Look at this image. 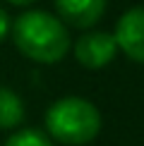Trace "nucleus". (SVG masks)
<instances>
[{
    "label": "nucleus",
    "mask_w": 144,
    "mask_h": 146,
    "mask_svg": "<svg viewBox=\"0 0 144 146\" xmlns=\"http://www.w3.org/2000/svg\"><path fill=\"white\" fill-rule=\"evenodd\" d=\"M12 41L17 50L24 58L34 62L53 65L63 60L70 50V34L63 19L53 17L43 10H29L22 12L15 22L10 24Z\"/></svg>",
    "instance_id": "nucleus-1"
},
{
    "label": "nucleus",
    "mask_w": 144,
    "mask_h": 146,
    "mask_svg": "<svg viewBox=\"0 0 144 146\" xmlns=\"http://www.w3.org/2000/svg\"><path fill=\"white\" fill-rule=\"evenodd\" d=\"M48 137L67 146H84L101 132V113L91 101L79 96H65L46 113Z\"/></svg>",
    "instance_id": "nucleus-2"
},
{
    "label": "nucleus",
    "mask_w": 144,
    "mask_h": 146,
    "mask_svg": "<svg viewBox=\"0 0 144 146\" xmlns=\"http://www.w3.org/2000/svg\"><path fill=\"white\" fill-rule=\"evenodd\" d=\"M115 53H118L115 36L108 31H89L79 36V41L75 43V58L87 70L106 67L108 62H113Z\"/></svg>",
    "instance_id": "nucleus-3"
},
{
    "label": "nucleus",
    "mask_w": 144,
    "mask_h": 146,
    "mask_svg": "<svg viewBox=\"0 0 144 146\" xmlns=\"http://www.w3.org/2000/svg\"><path fill=\"white\" fill-rule=\"evenodd\" d=\"M115 43L130 60L144 65V5L130 7L115 24Z\"/></svg>",
    "instance_id": "nucleus-4"
},
{
    "label": "nucleus",
    "mask_w": 144,
    "mask_h": 146,
    "mask_svg": "<svg viewBox=\"0 0 144 146\" xmlns=\"http://www.w3.org/2000/svg\"><path fill=\"white\" fill-rule=\"evenodd\" d=\"M55 10L63 24L77 29H89L103 17L106 0H55Z\"/></svg>",
    "instance_id": "nucleus-5"
},
{
    "label": "nucleus",
    "mask_w": 144,
    "mask_h": 146,
    "mask_svg": "<svg viewBox=\"0 0 144 146\" xmlns=\"http://www.w3.org/2000/svg\"><path fill=\"white\" fill-rule=\"evenodd\" d=\"M24 120V103L7 86H0V129H12Z\"/></svg>",
    "instance_id": "nucleus-6"
},
{
    "label": "nucleus",
    "mask_w": 144,
    "mask_h": 146,
    "mask_svg": "<svg viewBox=\"0 0 144 146\" xmlns=\"http://www.w3.org/2000/svg\"><path fill=\"white\" fill-rule=\"evenodd\" d=\"M5 146H53V141H51V137L46 132L29 127V129H22L17 134H12L5 141Z\"/></svg>",
    "instance_id": "nucleus-7"
},
{
    "label": "nucleus",
    "mask_w": 144,
    "mask_h": 146,
    "mask_svg": "<svg viewBox=\"0 0 144 146\" xmlns=\"http://www.w3.org/2000/svg\"><path fill=\"white\" fill-rule=\"evenodd\" d=\"M7 34H10V17H7V12L0 7V43L5 41Z\"/></svg>",
    "instance_id": "nucleus-8"
},
{
    "label": "nucleus",
    "mask_w": 144,
    "mask_h": 146,
    "mask_svg": "<svg viewBox=\"0 0 144 146\" xmlns=\"http://www.w3.org/2000/svg\"><path fill=\"white\" fill-rule=\"evenodd\" d=\"M10 5H15V7H27V5H31V3H36V0H7Z\"/></svg>",
    "instance_id": "nucleus-9"
}]
</instances>
